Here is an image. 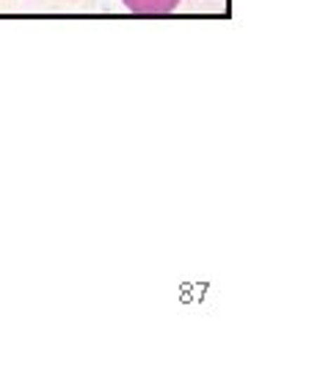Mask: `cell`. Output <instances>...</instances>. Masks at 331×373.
I'll return each mask as SVG.
<instances>
[{
    "label": "cell",
    "mask_w": 331,
    "mask_h": 373,
    "mask_svg": "<svg viewBox=\"0 0 331 373\" xmlns=\"http://www.w3.org/2000/svg\"><path fill=\"white\" fill-rule=\"evenodd\" d=\"M133 14H171L180 0H122Z\"/></svg>",
    "instance_id": "obj_1"
}]
</instances>
